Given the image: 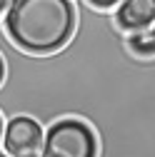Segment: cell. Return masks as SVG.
<instances>
[{"instance_id": "obj_1", "label": "cell", "mask_w": 155, "mask_h": 157, "mask_svg": "<svg viewBox=\"0 0 155 157\" xmlns=\"http://www.w3.org/2000/svg\"><path fill=\"white\" fill-rule=\"evenodd\" d=\"M3 30L28 55H50L75 33V3L70 0H10Z\"/></svg>"}, {"instance_id": "obj_2", "label": "cell", "mask_w": 155, "mask_h": 157, "mask_svg": "<svg viewBox=\"0 0 155 157\" xmlns=\"http://www.w3.org/2000/svg\"><path fill=\"white\" fill-rule=\"evenodd\" d=\"M40 157H98V137L78 117H60L48 125Z\"/></svg>"}, {"instance_id": "obj_3", "label": "cell", "mask_w": 155, "mask_h": 157, "mask_svg": "<svg viewBox=\"0 0 155 157\" xmlns=\"http://www.w3.org/2000/svg\"><path fill=\"white\" fill-rule=\"evenodd\" d=\"M45 130L30 115H13L3 127V150L8 157H40Z\"/></svg>"}, {"instance_id": "obj_4", "label": "cell", "mask_w": 155, "mask_h": 157, "mask_svg": "<svg viewBox=\"0 0 155 157\" xmlns=\"http://www.w3.org/2000/svg\"><path fill=\"white\" fill-rule=\"evenodd\" d=\"M113 20L123 33L145 30L155 23V0H120Z\"/></svg>"}, {"instance_id": "obj_5", "label": "cell", "mask_w": 155, "mask_h": 157, "mask_svg": "<svg viewBox=\"0 0 155 157\" xmlns=\"http://www.w3.org/2000/svg\"><path fill=\"white\" fill-rule=\"evenodd\" d=\"M153 67H155V57H148L143 70H140L138 92H140V122H143L148 142L155 147V122H153V112H150V77H153Z\"/></svg>"}, {"instance_id": "obj_6", "label": "cell", "mask_w": 155, "mask_h": 157, "mask_svg": "<svg viewBox=\"0 0 155 157\" xmlns=\"http://www.w3.org/2000/svg\"><path fill=\"white\" fill-rule=\"evenodd\" d=\"M125 48L135 57H155V35L150 28L125 33Z\"/></svg>"}, {"instance_id": "obj_7", "label": "cell", "mask_w": 155, "mask_h": 157, "mask_svg": "<svg viewBox=\"0 0 155 157\" xmlns=\"http://www.w3.org/2000/svg\"><path fill=\"white\" fill-rule=\"evenodd\" d=\"M88 5H93V8H98V10H110V8H115L120 3V0H85Z\"/></svg>"}, {"instance_id": "obj_8", "label": "cell", "mask_w": 155, "mask_h": 157, "mask_svg": "<svg viewBox=\"0 0 155 157\" xmlns=\"http://www.w3.org/2000/svg\"><path fill=\"white\" fill-rule=\"evenodd\" d=\"M5 80V60H3V55H0V85H3Z\"/></svg>"}, {"instance_id": "obj_9", "label": "cell", "mask_w": 155, "mask_h": 157, "mask_svg": "<svg viewBox=\"0 0 155 157\" xmlns=\"http://www.w3.org/2000/svg\"><path fill=\"white\" fill-rule=\"evenodd\" d=\"M8 5H10V0H0V15L8 10Z\"/></svg>"}, {"instance_id": "obj_10", "label": "cell", "mask_w": 155, "mask_h": 157, "mask_svg": "<svg viewBox=\"0 0 155 157\" xmlns=\"http://www.w3.org/2000/svg\"><path fill=\"white\" fill-rule=\"evenodd\" d=\"M3 127H5V120L0 117V140H3Z\"/></svg>"}, {"instance_id": "obj_11", "label": "cell", "mask_w": 155, "mask_h": 157, "mask_svg": "<svg viewBox=\"0 0 155 157\" xmlns=\"http://www.w3.org/2000/svg\"><path fill=\"white\" fill-rule=\"evenodd\" d=\"M150 30H153V35H155V23H153V28H150Z\"/></svg>"}, {"instance_id": "obj_12", "label": "cell", "mask_w": 155, "mask_h": 157, "mask_svg": "<svg viewBox=\"0 0 155 157\" xmlns=\"http://www.w3.org/2000/svg\"><path fill=\"white\" fill-rule=\"evenodd\" d=\"M0 157H8V155H5V152H0Z\"/></svg>"}]
</instances>
